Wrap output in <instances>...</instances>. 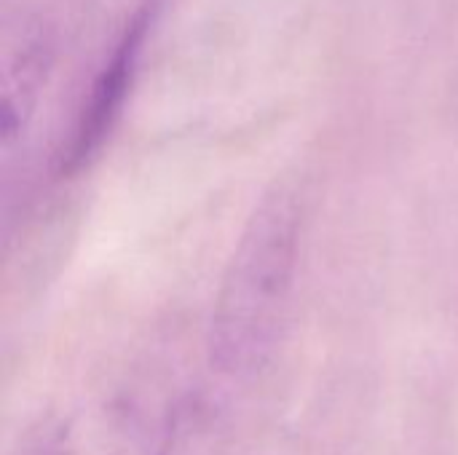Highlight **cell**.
<instances>
[{
	"instance_id": "1",
	"label": "cell",
	"mask_w": 458,
	"mask_h": 455,
	"mask_svg": "<svg viewBox=\"0 0 458 455\" xmlns=\"http://www.w3.org/2000/svg\"><path fill=\"white\" fill-rule=\"evenodd\" d=\"M301 236L303 206L290 188L250 215L212 311L209 357L220 373L250 378L271 359L295 287Z\"/></svg>"
},
{
	"instance_id": "2",
	"label": "cell",
	"mask_w": 458,
	"mask_h": 455,
	"mask_svg": "<svg viewBox=\"0 0 458 455\" xmlns=\"http://www.w3.org/2000/svg\"><path fill=\"white\" fill-rule=\"evenodd\" d=\"M174 405L145 394H113L46 424L21 455H169Z\"/></svg>"
}]
</instances>
